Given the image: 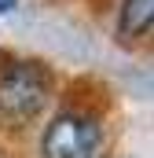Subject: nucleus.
Instances as JSON below:
<instances>
[{"label": "nucleus", "instance_id": "nucleus-3", "mask_svg": "<svg viewBox=\"0 0 154 158\" xmlns=\"http://www.w3.org/2000/svg\"><path fill=\"white\" fill-rule=\"evenodd\" d=\"M154 30V0H125L117 15V33L121 37H143Z\"/></svg>", "mask_w": 154, "mask_h": 158}, {"label": "nucleus", "instance_id": "nucleus-4", "mask_svg": "<svg viewBox=\"0 0 154 158\" xmlns=\"http://www.w3.org/2000/svg\"><path fill=\"white\" fill-rule=\"evenodd\" d=\"M18 7V0H0V15H7V11H15Z\"/></svg>", "mask_w": 154, "mask_h": 158}, {"label": "nucleus", "instance_id": "nucleus-1", "mask_svg": "<svg viewBox=\"0 0 154 158\" xmlns=\"http://www.w3.org/2000/svg\"><path fill=\"white\" fill-rule=\"evenodd\" d=\"M51 96V70L44 63H11L0 74V114L7 121H30Z\"/></svg>", "mask_w": 154, "mask_h": 158}, {"label": "nucleus", "instance_id": "nucleus-2", "mask_svg": "<svg viewBox=\"0 0 154 158\" xmlns=\"http://www.w3.org/2000/svg\"><path fill=\"white\" fill-rule=\"evenodd\" d=\"M103 147V125L95 114L84 110H63L44 129L40 155L44 158H99Z\"/></svg>", "mask_w": 154, "mask_h": 158}]
</instances>
